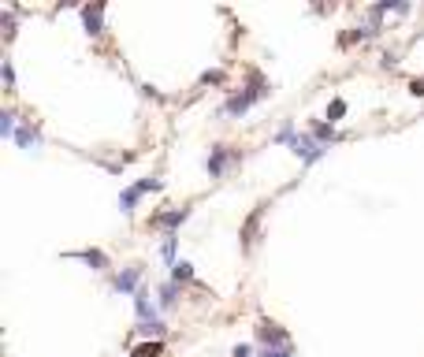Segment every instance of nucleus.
<instances>
[{"label": "nucleus", "instance_id": "1", "mask_svg": "<svg viewBox=\"0 0 424 357\" xmlns=\"http://www.w3.org/2000/svg\"><path fill=\"white\" fill-rule=\"evenodd\" d=\"M249 78V82L242 86V89H235V94L227 97V101H223L220 104V115H231V119H242L249 108H254V104L257 101H264V97H268L272 94V86L268 82H264V75L261 71H249L246 75Z\"/></svg>", "mask_w": 424, "mask_h": 357}, {"label": "nucleus", "instance_id": "2", "mask_svg": "<svg viewBox=\"0 0 424 357\" xmlns=\"http://www.w3.org/2000/svg\"><path fill=\"white\" fill-rule=\"evenodd\" d=\"M142 287H145V264H142V261L123 264V268H116V272H112V290H116V294L135 298Z\"/></svg>", "mask_w": 424, "mask_h": 357}, {"label": "nucleus", "instance_id": "3", "mask_svg": "<svg viewBox=\"0 0 424 357\" xmlns=\"http://www.w3.org/2000/svg\"><path fill=\"white\" fill-rule=\"evenodd\" d=\"M194 205H168L164 213H153L149 216V227L153 231H164V234H179V227L190 220Z\"/></svg>", "mask_w": 424, "mask_h": 357}, {"label": "nucleus", "instance_id": "4", "mask_svg": "<svg viewBox=\"0 0 424 357\" xmlns=\"http://www.w3.org/2000/svg\"><path fill=\"white\" fill-rule=\"evenodd\" d=\"M242 161V149H235V145H223V142H216L208 149V156H205V171H208V179H220L223 171H227L231 164H238Z\"/></svg>", "mask_w": 424, "mask_h": 357}, {"label": "nucleus", "instance_id": "5", "mask_svg": "<svg viewBox=\"0 0 424 357\" xmlns=\"http://www.w3.org/2000/svg\"><path fill=\"white\" fill-rule=\"evenodd\" d=\"M280 346H294V339L287 335L283 324L261 316V320H257V350H280Z\"/></svg>", "mask_w": 424, "mask_h": 357}, {"label": "nucleus", "instance_id": "6", "mask_svg": "<svg viewBox=\"0 0 424 357\" xmlns=\"http://www.w3.org/2000/svg\"><path fill=\"white\" fill-rule=\"evenodd\" d=\"M290 153H294L298 161L309 168V164H316V161H324V156H328V145H320L309 130H298V138L290 142Z\"/></svg>", "mask_w": 424, "mask_h": 357}, {"label": "nucleus", "instance_id": "7", "mask_svg": "<svg viewBox=\"0 0 424 357\" xmlns=\"http://www.w3.org/2000/svg\"><path fill=\"white\" fill-rule=\"evenodd\" d=\"M68 257H75V261H82V264H89V268H94V272H112V257L104 253V249H97V246L75 249V253H68Z\"/></svg>", "mask_w": 424, "mask_h": 357}, {"label": "nucleus", "instance_id": "8", "mask_svg": "<svg viewBox=\"0 0 424 357\" xmlns=\"http://www.w3.org/2000/svg\"><path fill=\"white\" fill-rule=\"evenodd\" d=\"M104 4H82V26H86V34L89 37H101L104 34Z\"/></svg>", "mask_w": 424, "mask_h": 357}, {"label": "nucleus", "instance_id": "9", "mask_svg": "<svg viewBox=\"0 0 424 357\" xmlns=\"http://www.w3.org/2000/svg\"><path fill=\"white\" fill-rule=\"evenodd\" d=\"M179 298H182V283H175V280H164L161 287H156V306H161V313L175 309V306H179Z\"/></svg>", "mask_w": 424, "mask_h": 357}, {"label": "nucleus", "instance_id": "10", "mask_svg": "<svg viewBox=\"0 0 424 357\" xmlns=\"http://www.w3.org/2000/svg\"><path fill=\"white\" fill-rule=\"evenodd\" d=\"M15 142L23 149H37V145H42V127H37L34 119H23L19 130H15Z\"/></svg>", "mask_w": 424, "mask_h": 357}, {"label": "nucleus", "instance_id": "11", "mask_svg": "<svg viewBox=\"0 0 424 357\" xmlns=\"http://www.w3.org/2000/svg\"><path fill=\"white\" fill-rule=\"evenodd\" d=\"M309 134L320 142V145H328V149H331V142L342 138L339 130H335V123H328V119H316V123H309Z\"/></svg>", "mask_w": 424, "mask_h": 357}, {"label": "nucleus", "instance_id": "12", "mask_svg": "<svg viewBox=\"0 0 424 357\" xmlns=\"http://www.w3.org/2000/svg\"><path fill=\"white\" fill-rule=\"evenodd\" d=\"M161 261L168 264V268H175V261H179V234H164L161 238Z\"/></svg>", "mask_w": 424, "mask_h": 357}, {"label": "nucleus", "instance_id": "13", "mask_svg": "<svg viewBox=\"0 0 424 357\" xmlns=\"http://www.w3.org/2000/svg\"><path fill=\"white\" fill-rule=\"evenodd\" d=\"M142 190L135 187V182H130V187H123V190H119V208H123V213L130 216V213H135V208H138V201H142Z\"/></svg>", "mask_w": 424, "mask_h": 357}, {"label": "nucleus", "instance_id": "14", "mask_svg": "<svg viewBox=\"0 0 424 357\" xmlns=\"http://www.w3.org/2000/svg\"><path fill=\"white\" fill-rule=\"evenodd\" d=\"M19 123H23L19 112H15V108H4V112H0V138H15Z\"/></svg>", "mask_w": 424, "mask_h": 357}, {"label": "nucleus", "instance_id": "15", "mask_svg": "<svg viewBox=\"0 0 424 357\" xmlns=\"http://www.w3.org/2000/svg\"><path fill=\"white\" fill-rule=\"evenodd\" d=\"M130 357H164V339H145V342H138V346L130 350Z\"/></svg>", "mask_w": 424, "mask_h": 357}, {"label": "nucleus", "instance_id": "16", "mask_svg": "<svg viewBox=\"0 0 424 357\" xmlns=\"http://www.w3.org/2000/svg\"><path fill=\"white\" fill-rule=\"evenodd\" d=\"M164 332H168L164 316H156V320H142V324H138V335H145V339H164Z\"/></svg>", "mask_w": 424, "mask_h": 357}, {"label": "nucleus", "instance_id": "17", "mask_svg": "<svg viewBox=\"0 0 424 357\" xmlns=\"http://www.w3.org/2000/svg\"><path fill=\"white\" fill-rule=\"evenodd\" d=\"M171 280H175V283H182V287H187V283H197L194 264H190V261H175V268H171Z\"/></svg>", "mask_w": 424, "mask_h": 357}, {"label": "nucleus", "instance_id": "18", "mask_svg": "<svg viewBox=\"0 0 424 357\" xmlns=\"http://www.w3.org/2000/svg\"><path fill=\"white\" fill-rule=\"evenodd\" d=\"M294 138H298V123H294V119H283V127L272 134V142H275V145H290Z\"/></svg>", "mask_w": 424, "mask_h": 357}, {"label": "nucleus", "instance_id": "19", "mask_svg": "<svg viewBox=\"0 0 424 357\" xmlns=\"http://www.w3.org/2000/svg\"><path fill=\"white\" fill-rule=\"evenodd\" d=\"M261 213H264V208H254V216H249V220L242 223V249H249V246H254V234H257V223H261Z\"/></svg>", "mask_w": 424, "mask_h": 357}, {"label": "nucleus", "instance_id": "20", "mask_svg": "<svg viewBox=\"0 0 424 357\" xmlns=\"http://www.w3.org/2000/svg\"><path fill=\"white\" fill-rule=\"evenodd\" d=\"M342 115H347V101H342V97H331V101H328V112H324V119H328V123H339Z\"/></svg>", "mask_w": 424, "mask_h": 357}, {"label": "nucleus", "instance_id": "21", "mask_svg": "<svg viewBox=\"0 0 424 357\" xmlns=\"http://www.w3.org/2000/svg\"><path fill=\"white\" fill-rule=\"evenodd\" d=\"M135 187H138L142 194H156V190L164 187V179H161V175H145V179H138V182H135Z\"/></svg>", "mask_w": 424, "mask_h": 357}, {"label": "nucleus", "instance_id": "22", "mask_svg": "<svg viewBox=\"0 0 424 357\" xmlns=\"http://www.w3.org/2000/svg\"><path fill=\"white\" fill-rule=\"evenodd\" d=\"M197 82H201V86H223V71L220 68H208V71H201Z\"/></svg>", "mask_w": 424, "mask_h": 357}, {"label": "nucleus", "instance_id": "23", "mask_svg": "<svg viewBox=\"0 0 424 357\" xmlns=\"http://www.w3.org/2000/svg\"><path fill=\"white\" fill-rule=\"evenodd\" d=\"M254 353H257L254 342H235L231 346V357H254Z\"/></svg>", "mask_w": 424, "mask_h": 357}, {"label": "nucleus", "instance_id": "24", "mask_svg": "<svg viewBox=\"0 0 424 357\" xmlns=\"http://www.w3.org/2000/svg\"><path fill=\"white\" fill-rule=\"evenodd\" d=\"M4 86L8 94H15V68H11V60H4Z\"/></svg>", "mask_w": 424, "mask_h": 357}, {"label": "nucleus", "instance_id": "25", "mask_svg": "<svg viewBox=\"0 0 424 357\" xmlns=\"http://www.w3.org/2000/svg\"><path fill=\"white\" fill-rule=\"evenodd\" d=\"M257 357H294V346H280V350H257Z\"/></svg>", "mask_w": 424, "mask_h": 357}, {"label": "nucleus", "instance_id": "26", "mask_svg": "<svg viewBox=\"0 0 424 357\" xmlns=\"http://www.w3.org/2000/svg\"><path fill=\"white\" fill-rule=\"evenodd\" d=\"M409 94H413V97H424V78H413V82H409Z\"/></svg>", "mask_w": 424, "mask_h": 357}, {"label": "nucleus", "instance_id": "27", "mask_svg": "<svg viewBox=\"0 0 424 357\" xmlns=\"http://www.w3.org/2000/svg\"><path fill=\"white\" fill-rule=\"evenodd\" d=\"M399 63V52H383V68H394Z\"/></svg>", "mask_w": 424, "mask_h": 357}]
</instances>
